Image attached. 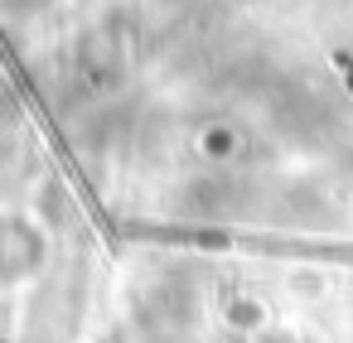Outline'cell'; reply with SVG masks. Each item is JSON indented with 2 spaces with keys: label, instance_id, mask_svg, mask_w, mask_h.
<instances>
[{
  "label": "cell",
  "instance_id": "1",
  "mask_svg": "<svg viewBox=\"0 0 353 343\" xmlns=\"http://www.w3.org/2000/svg\"><path fill=\"white\" fill-rule=\"evenodd\" d=\"M49 266V237L25 213H0V290H20Z\"/></svg>",
  "mask_w": 353,
  "mask_h": 343
}]
</instances>
